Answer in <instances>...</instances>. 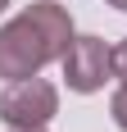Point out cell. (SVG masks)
<instances>
[{
	"label": "cell",
	"instance_id": "cell-7",
	"mask_svg": "<svg viewBox=\"0 0 127 132\" xmlns=\"http://www.w3.org/2000/svg\"><path fill=\"white\" fill-rule=\"evenodd\" d=\"M9 132H46V128H9Z\"/></svg>",
	"mask_w": 127,
	"mask_h": 132
},
{
	"label": "cell",
	"instance_id": "cell-6",
	"mask_svg": "<svg viewBox=\"0 0 127 132\" xmlns=\"http://www.w3.org/2000/svg\"><path fill=\"white\" fill-rule=\"evenodd\" d=\"M109 5H114V9H123V14H127V0H109Z\"/></svg>",
	"mask_w": 127,
	"mask_h": 132
},
{
	"label": "cell",
	"instance_id": "cell-8",
	"mask_svg": "<svg viewBox=\"0 0 127 132\" xmlns=\"http://www.w3.org/2000/svg\"><path fill=\"white\" fill-rule=\"evenodd\" d=\"M5 5H9V0H0V9H5Z\"/></svg>",
	"mask_w": 127,
	"mask_h": 132
},
{
	"label": "cell",
	"instance_id": "cell-5",
	"mask_svg": "<svg viewBox=\"0 0 127 132\" xmlns=\"http://www.w3.org/2000/svg\"><path fill=\"white\" fill-rule=\"evenodd\" d=\"M114 78H123V82H127V37L114 46Z\"/></svg>",
	"mask_w": 127,
	"mask_h": 132
},
{
	"label": "cell",
	"instance_id": "cell-2",
	"mask_svg": "<svg viewBox=\"0 0 127 132\" xmlns=\"http://www.w3.org/2000/svg\"><path fill=\"white\" fill-rule=\"evenodd\" d=\"M59 114V91L46 78H18L0 91V119L9 128H46Z\"/></svg>",
	"mask_w": 127,
	"mask_h": 132
},
{
	"label": "cell",
	"instance_id": "cell-4",
	"mask_svg": "<svg viewBox=\"0 0 127 132\" xmlns=\"http://www.w3.org/2000/svg\"><path fill=\"white\" fill-rule=\"evenodd\" d=\"M109 114H114V123L127 132V82H123V87L114 91V100H109Z\"/></svg>",
	"mask_w": 127,
	"mask_h": 132
},
{
	"label": "cell",
	"instance_id": "cell-3",
	"mask_svg": "<svg viewBox=\"0 0 127 132\" xmlns=\"http://www.w3.org/2000/svg\"><path fill=\"white\" fill-rule=\"evenodd\" d=\"M59 64H63L68 91L91 96V91H100L104 82L114 78V46H104L100 37H73V46H68V55Z\"/></svg>",
	"mask_w": 127,
	"mask_h": 132
},
{
	"label": "cell",
	"instance_id": "cell-1",
	"mask_svg": "<svg viewBox=\"0 0 127 132\" xmlns=\"http://www.w3.org/2000/svg\"><path fill=\"white\" fill-rule=\"evenodd\" d=\"M50 59H59V50L50 46V37L41 32V23L27 9L0 27V78H9V82L37 78Z\"/></svg>",
	"mask_w": 127,
	"mask_h": 132
}]
</instances>
